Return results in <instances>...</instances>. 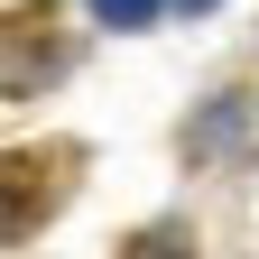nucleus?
<instances>
[{
	"mask_svg": "<svg viewBox=\"0 0 259 259\" xmlns=\"http://www.w3.org/2000/svg\"><path fill=\"white\" fill-rule=\"evenodd\" d=\"M157 10H167V0H93V19H102V28H148ZM176 10H213V0H176Z\"/></svg>",
	"mask_w": 259,
	"mask_h": 259,
	"instance_id": "nucleus-1",
	"label": "nucleus"
}]
</instances>
